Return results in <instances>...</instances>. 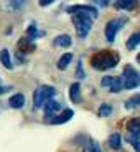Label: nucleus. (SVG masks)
I'll return each mask as SVG.
<instances>
[{
  "label": "nucleus",
  "instance_id": "f257e3e1",
  "mask_svg": "<svg viewBox=\"0 0 140 152\" xmlns=\"http://www.w3.org/2000/svg\"><path fill=\"white\" fill-rule=\"evenodd\" d=\"M119 53L117 51H112V50H102V51H97L96 55H92L91 58V66L97 71H106L110 69L119 63Z\"/></svg>",
  "mask_w": 140,
  "mask_h": 152
},
{
  "label": "nucleus",
  "instance_id": "6ab92c4d",
  "mask_svg": "<svg viewBox=\"0 0 140 152\" xmlns=\"http://www.w3.org/2000/svg\"><path fill=\"white\" fill-rule=\"evenodd\" d=\"M71 61H73V53H65L59 60H58V68H59V69H66Z\"/></svg>",
  "mask_w": 140,
  "mask_h": 152
},
{
  "label": "nucleus",
  "instance_id": "4468645a",
  "mask_svg": "<svg viewBox=\"0 0 140 152\" xmlns=\"http://www.w3.org/2000/svg\"><path fill=\"white\" fill-rule=\"evenodd\" d=\"M35 50V43L33 40H30V38H22L18 42V51L20 53H30V51H33Z\"/></svg>",
  "mask_w": 140,
  "mask_h": 152
},
{
  "label": "nucleus",
  "instance_id": "cd10ccee",
  "mask_svg": "<svg viewBox=\"0 0 140 152\" xmlns=\"http://www.w3.org/2000/svg\"><path fill=\"white\" fill-rule=\"evenodd\" d=\"M7 89H8V88H5V86H2V84H0V94H2V93H5Z\"/></svg>",
  "mask_w": 140,
  "mask_h": 152
},
{
  "label": "nucleus",
  "instance_id": "423d86ee",
  "mask_svg": "<svg viewBox=\"0 0 140 152\" xmlns=\"http://www.w3.org/2000/svg\"><path fill=\"white\" fill-rule=\"evenodd\" d=\"M101 86L109 89L110 93H119L120 89H124L122 78H119V76H104L102 80H101Z\"/></svg>",
  "mask_w": 140,
  "mask_h": 152
},
{
  "label": "nucleus",
  "instance_id": "a878e982",
  "mask_svg": "<svg viewBox=\"0 0 140 152\" xmlns=\"http://www.w3.org/2000/svg\"><path fill=\"white\" fill-rule=\"evenodd\" d=\"M96 5H99V7H107V5L110 4V0H92Z\"/></svg>",
  "mask_w": 140,
  "mask_h": 152
},
{
  "label": "nucleus",
  "instance_id": "0eeeda50",
  "mask_svg": "<svg viewBox=\"0 0 140 152\" xmlns=\"http://www.w3.org/2000/svg\"><path fill=\"white\" fill-rule=\"evenodd\" d=\"M68 13H86V15H91L92 18H97V8L94 5H71V7L66 8Z\"/></svg>",
  "mask_w": 140,
  "mask_h": 152
},
{
  "label": "nucleus",
  "instance_id": "c85d7f7f",
  "mask_svg": "<svg viewBox=\"0 0 140 152\" xmlns=\"http://www.w3.org/2000/svg\"><path fill=\"white\" fill-rule=\"evenodd\" d=\"M137 61H139V63H140V53L137 55Z\"/></svg>",
  "mask_w": 140,
  "mask_h": 152
},
{
  "label": "nucleus",
  "instance_id": "6e6552de",
  "mask_svg": "<svg viewBox=\"0 0 140 152\" xmlns=\"http://www.w3.org/2000/svg\"><path fill=\"white\" fill-rule=\"evenodd\" d=\"M74 116V113H73V109H61L59 113L56 114V116H53V118L49 119V124H54V126H58V124H65V122H68L69 119Z\"/></svg>",
  "mask_w": 140,
  "mask_h": 152
},
{
  "label": "nucleus",
  "instance_id": "2eb2a0df",
  "mask_svg": "<svg viewBox=\"0 0 140 152\" xmlns=\"http://www.w3.org/2000/svg\"><path fill=\"white\" fill-rule=\"evenodd\" d=\"M139 45H140V30L135 31L133 35H130V38L127 40V43H125L127 50H135Z\"/></svg>",
  "mask_w": 140,
  "mask_h": 152
},
{
  "label": "nucleus",
  "instance_id": "393cba45",
  "mask_svg": "<svg viewBox=\"0 0 140 152\" xmlns=\"http://www.w3.org/2000/svg\"><path fill=\"white\" fill-rule=\"evenodd\" d=\"M127 139H129V142L133 145V147H135V151L140 152V141H139V139H135V137H132V136H129Z\"/></svg>",
  "mask_w": 140,
  "mask_h": 152
},
{
  "label": "nucleus",
  "instance_id": "4be33fe9",
  "mask_svg": "<svg viewBox=\"0 0 140 152\" xmlns=\"http://www.w3.org/2000/svg\"><path fill=\"white\" fill-rule=\"evenodd\" d=\"M27 0H8V8L10 10H22Z\"/></svg>",
  "mask_w": 140,
  "mask_h": 152
},
{
  "label": "nucleus",
  "instance_id": "39448f33",
  "mask_svg": "<svg viewBox=\"0 0 140 152\" xmlns=\"http://www.w3.org/2000/svg\"><path fill=\"white\" fill-rule=\"evenodd\" d=\"M125 23H127V18H125V17H119V18H114V20H110V22H107L106 30H104V33H106V40H107V42L112 43L114 40H115L117 33L120 31V28L124 27Z\"/></svg>",
  "mask_w": 140,
  "mask_h": 152
},
{
  "label": "nucleus",
  "instance_id": "1a4fd4ad",
  "mask_svg": "<svg viewBox=\"0 0 140 152\" xmlns=\"http://www.w3.org/2000/svg\"><path fill=\"white\" fill-rule=\"evenodd\" d=\"M43 109H45V118H46V121H49L53 116H56V114L61 111V104L58 103V101H54V99H49L48 103L43 106Z\"/></svg>",
  "mask_w": 140,
  "mask_h": 152
},
{
  "label": "nucleus",
  "instance_id": "f03ea898",
  "mask_svg": "<svg viewBox=\"0 0 140 152\" xmlns=\"http://www.w3.org/2000/svg\"><path fill=\"white\" fill-rule=\"evenodd\" d=\"M73 25H74L76 28V33H78V37L79 38H86L87 35H89V31H91L92 28V22H94V18H92L91 15H86V13H73Z\"/></svg>",
  "mask_w": 140,
  "mask_h": 152
},
{
  "label": "nucleus",
  "instance_id": "b1692460",
  "mask_svg": "<svg viewBox=\"0 0 140 152\" xmlns=\"http://www.w3.org/2000/svg\"><path fill=\"white\" fill-rule=\"evenodd\" d=\"M84 69H83V61H78V69H76V78H79V80H83L84 78Z\"/></svg>",
  "mask_w": 140,
  "mask_h": 152
},
{
  "label": "nucleus",
  "instance_id": "a211bd4d",
  "mask_svg": "<svg viewBox=\"0 0 140 152\" xmlns=\"http://www.w3.org/2000/svg\"><path fill=\"white\" fill-rule=\"evenodd\" d=\"M109 145L112 149H120V145H122V137H120V134L119 132H114V134H110V137H109Z\"/></svg>",
  "mask_w": 140,
  "mask_h": 152
},
{
  "label": "nucleus",
  "instance_id": "f8f14e48",
  "mask_svg": "<svg viewBox=\"0 0 140 152\" xmlns=\"http://www.w3.org/2000/svg\"><path fill=\"white\" fill-rule=\"evenodd\" d=\"M69 99H71L74 104L81 103V84L79 83H73L69 86Z\"/></svg>",
  "mask_w": 140,
  "mask_h": 152
},
{
  "label": "nucleus",
  "instance_id": "dca6fc26",
  "mask_svg": "<svg viewBox=\"0 0 140 152\" xmlns=\"http://www.w3.org/2000/svg\"><path fill=\"white\" fill-rule=\"evenodd\" d=\"M0 63L5 66L7 69H12L13 68V65H12V58H10V53H8V50H2L0 51Z\"/></svg>",
  "mask_w": 140,
  "mask_h": 152
},
{
  "label": "nucleus",
  "instance_id": "20e7f679",
  "mask_svg": "<svg viewBox=\"0 0 140 152\" xmlns=\"http://www.w3.org/2000/svg\"><path fill=\"white\" fill-rule=\"evenodd\" d=\"M122 86L125 89H135L140 86V73L133 66L127 65L122 73Z\"/></svg>",
  "mask_w": 140,
  "mask_h": 152
},
{
  "label": "nucleus",
  "instance_id": "7ed1b4c3",
  "mask_svg": "<svg viewBox=\"0 0 140 152\" xmlns=\"http://www.w3.org/2000/svg\"><path fill=\"white\" fill-rule=\"evenodd\" d=\"M56 94V89L49 84H41L38 86L33 93V107L35 109H41L49 99H53V96Z\"/></svg>",
  "mask_w": 140,
  "mask_h": 152
},
{
  "label": "nucleus",
  "instance_id": "9b49d317",
  "mask_svg": "<svg viewBox=\"0 0 140 152\" xmlns=\"http://www.w3.org/2000/svg\"><path fill=\"white\" fill-rule=\"evenodd\" d=\"M127 131L130 132V136L135 137L140 141V118H135V119H130L129 124H127Z\"/></svg>",
  "mask_w": 140,
  "mask_h": 152
},
{
  "label": "nucleus",
  "instance_id": "412c9836",
  "mask_svg": "<svg viewBox=\"0 0 140 152\" xmlns=\"http://www.w3.org/2000/svg\"><path fill=\"white\" fill-rule=\"evenodd\" d=\"M139 106H140V94L132 96V98H129L125 101V107L127 109H133V107H139Z\"/></svg>",
  "mask_w": 140,
  "mask_h": 152
},
{
  "label": "nucleus",
  "instance_id": "9d476101",
  "mask_svg": "<svg viewBox=\"0 0 140 152\" xmlns=\"http://www.w3.org/2000/svg\"><path fill=\"white\" fill-rule=\"evenodd\" d=\"M8 104H10V107H13V109H22V107L25 106V96H23L22 93H15V94L10 96Z\"/></svg>",
  "mask_w": 140,
  "mask_h": 152
},
{
  "label": "nucleus",
  "instance_id": "aec40b11",
  "mask_svg": "<svg viewBox=\"0 0 140 152\" xmlns=\"http://www.w3.org/2000/svg\"><path fill=\"white\" fill-rule=\"evenodd\" d=\"M45 35V31H40V30H36V27L35 25H30V27L27 28V37L30 38V40H35V38H38V37H43Z\"/></svg>",
  "mask_w": 140,
  "mask_h": 152
},
{
  "label": "nucleus",
  "instance_id": "f3484780",
  "mask_svg": "<svg viewBox=\"0 0 140 152\" xmlns=\"http://www.w3.org/2000/svg\"><path fill=\"white\" fill-rule=\"evenodd\" d=\"M137 4V0H115V8L119 10H130Z\"/></svg>",
  "mask_w": 140,
  "mask_h": 152
},
{
  "label": "nucleus",
  "instance_id": "5701e85b",
  "mask_svg": "<svg viewBox=\"0 0 140 152\" xmlns=\"http://www.w3.org/2000/svg\"><path fill=\"white\" fill-rule=\"evenodd\" d=\"M110 114H112V106L110 104H101V107H99V116L107 118Z\"/></svg>",
  "mask_w": 140,
  "mask_h": 152
},
{
  "label": "nucleus",
  "instance_id": "ddd939ff",
  "mask_svg": "<svg viewBox=\"0 0 140 152\" xmlns=\"http://www.w3.org/2000/svg\"><path fill=\"white\" fill-rule=\"evenodd\" d=\"M71 43H73V38L69 37V35H66V33L58 35V37H54V40H53V45L59 46V48H68V46H71Z\"/></svg>",
  "mask_w": 140,
  "mask_h": 152
},
{
  "label": "nucleus",
  "instance_id": "bb28decb",
  "mask_svg": "<svg viewBox=\"0 0 140 152\" xmlns=\"http://www.w3.org/2000/svg\"><path fill=\"white\" fill-rule=\"evenodd\" d=\"M54 0H38V4H40V7H48V5H51Z\"/></svg>",
  "mask_w": 140,
  "mask_h": 152
}]
</instances>
